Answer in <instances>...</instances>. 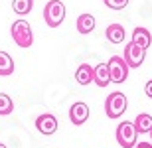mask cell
<instances>
[{
  "instance_id": "6da1fadb",
  "label": "cell",
  "mask_w": 152,
  "mask_h": 148,
  "mask_svg": "<svg viewBox=\"0 0 152 148\" xmlns=\"http://www.w3.org/2000/svg\"><path fill=\"white\" fill-rule=\"evenodd\" d=\"M10 32H12V40L18 47H30L34 44V32H32V28L26 20H16L12 24Z\"/></svg>"
},
{
  "instance_id": "7a4b0ae2",
  "label": "cell",
  "mask_w": 152,
  "mask_h": 148,
  "mask_svg": "<svg viewBox=\"0 0 152 148\" xmlns=\"http://www.w3.org/2000/svg\"><path fill=\"white\" fill-rule=\"evenodd\" d=\"M129 107V101H126V95H123L121 91H115L111 93L105 101V113H107L109 119H118L123 117L124 111Z\"/></svg>"
},
{
  "instance_id": "3957f363",
  "label": "cell",
  "mask_w": 152,
  "mask_h": 148,
  "mask_svg": "<svg viewBox=\"0 0 152 148\" xmlns=\"http://www.w3.org/2000/svg\"><path fill=\"white\" fill-rule=\"evenodd\" d=\"M136 138H138V131H136L134 122L124 120L117 126V142L123 148H136Z\"/></svg>"
},
{
  "instance_id": "277c9868",
  "label": "cell",
  "mask_w": 152,
  "mask_h": 148,
  "mask_svg": "<svg viewBox=\"0 0 152 148\" xmlns=\"http://www.w3.org/2000/svg\"><path fill=\"white\" fill-rule=\"evenodd\" d=\"M44 18L50 28H57L65 20V6L61 0H50L44 8Z\"/></svg>"
},
{
  "instance_id": "5b68a950",
  "label": "cell",
  "mask_w": 152,
  "mask_h": 148,
  "mask_svg": "<svg viewBox=\"0 0 152 148\" xmlns=\"http://www.w3.org/2000/svg\"><path fill=\"white\" fill-rule=\"evenodd\" d=\"M109 71H111V81L113 83H124L129 77V63L124 61V57L113 55L109 59Z\"/></svg>"
},
{
  "instance_id": "8992f818",
  "label": "cell",
  "mask_w": 152,
  "mask_h": 148,
  "mask_svg": "<svg viewBox=\"0 0 152 148\" xmlns=\"http://www.w3.org/2000/svg\"><path fill=\"white\" fill-rule=\"evenodd\" d=\"M124 61L129 63V67H140L142 63H144V57H146V50H142V47L134 46L132 42H129L126 46H124Z\"/></svg>"
},
{
  "instance_id": "52a82bcc",
  "label": "cell",
  "mask_w": 152,
  "mask_h": 148,
  "mask_svg": "<svg viewBox=\"0 0 152 148\" xmlns=\"http://www.w3.org/2000/svg\"><path fill=\"white\" fill-rule=\"evenodd\" d=\"M36 128H38L42 134L50 136V134H53V132L57 131V119H56L51 113L39 114L38 119H36Z\"/></svg>"
},
{
  "instance_id": "ba28073f",
  "label": "cell",
  "mask_w": 152,
  "mask_h": 148,
  "mask_svg": "<svg viewBox=\"0 0 152 148\" xmlns=\"http://www.w3.org/2000/svg\"><path fill=\"white\" fill-rule=\"evenodd\" d=\"M87 119H89V107L81 101L73 103L71 109H69V120H71L75 126H79V125H83Z\"/></svg>"
},
{
  "instance_id": "9c48e42d",
  "label": "cell",
  "mask_w": 152,
  "mask_h": 148,
  "mask_svg": "<svg viewBox=\"0 0 152 148\" xmlns=\"http://www.w3.org/2000/svg\"><path fill=\"white\" fill-rule=\"evenodd\" d=\"M75 79L79 85H89L91 81H95V67L91 63H81L75 71Z\"/></svg>"
},
{
  "instance_id": "30bf717a",
  "label": "cell",
  "mask_w": 152,
  "mask_h": 148,
  "mask_svg": "<svg viewBox=\"0 0 152 148\" xmlns=\"http://www.w3.org/2000/svg\"><path fill=\"white\" fill-rule=\"evenodd\" d=\"M132 44L134 46H138V47H142V50H148L150 47V44H152V34L148 32L146 28H134V32H132Z\"/></svg>"
},
{
  "instance_id": "8fae6325",
  "label": "cell",
  "mask_w": 152,
  "mask_h": 148,
  "mask_svg": "<svg viewBox=\"0 0 152 148\" xmlns=\"http://www.w3.org/2000/svg\"><path fill=\"white\" fill-rule=\"evenodd\" d=\"M95 83L97 87H107L111 81V71H109V63H99L95 65Z\"/></svg>"
},
{
  "instance_id": "7c38bea8",
  "label": "cell",
  "mask_w": 152,
  "mask_h": 148,
  "mask_svg": "<svg viewBox=\"0 0 152 148\" xmlns=\"http://www.w3.org/2000/svg\"><path fill=\"white\" fill-rule=\"evenodd\" d=\"M105 36L111 44H123L124 42V28L121 24H109L105 30Z\"/></svg>"
},
{
  "instance_id": "4fadbf2b",
  "label": "cell",
  "mask_w": 152,
  "mask_h": 148,
  "mask_svg": "<svg viewBox=\"0 0 152 148\" xmlns=\"http://www.w3.org/2000/svg\"><path fill=\"white\" fill-rule=\"evenodd\" d=\"M134 126L136 131H138V134H150L152 132V117L148 113H138L134 119Z\"/></svg>"
},
{
  "instance_id": "5bb4252c",
  "label": "cell",
  "mask_w": 152,
  "mask_h": 148,
  "mask_svg": "<svg viewBox=\"0 0 152 148\" xmlns=\"http://www.w3.org/2000/svg\"><path fill=\"white\" fill-rule=\"evenodd\" d=\"M77 32L79 34H89L95 30V16H91V14H81L77 18Z\"/></svg>"
},
{
  "instance_id": "9a60e30c",
  "label": "cell",
  "mask_w": 152,
  "mask_h": 148,
  "mask_svg": "<svg viewBox=\"0 0 152 148\" xmlns=\"http://www.w3.org/2000/svg\"><path fill=\"white\" fill-rule=\"evenodd\" d=\"M12 73H14V59L10 57V53L0 51V77H6Z\"/></svg>"
},
{
  "instance_id": "2e32d148",
  "label": "cell",
  "mask_w": 152,
  "mask_h": 148,
  "mask_svg": "<svg viewBox=\"0 0 152 148\" xmlns=\"http://www.w3.org/2000/svg\"><path fill=\"white\" fill-rule=\"evenodd\" d=\"M12 8L18 16H26L34 8V0H12Z\"/></svg>"
},
{
  "instance_id": "e0dca14e",
  "label": "cell",
  "mask_w": 152,
  "mask_h": 148,
  "mask_svg": "<svg viewBox=\"0 0 152 148\" xmlns=\"http://www.w3.org/2000/svg\"><path fill=\"white\" fill-rule=\"evenodd\" d=\"M14 111V101L10 99V95L0 93V117H6Z\"/></svg>"
},
{
  "instance_id": "ac0fdd59",
  "label": "cell",
  "mask_w": 152,
  "mask_h": 148,
  "mask_svg": "<svg viewBox=\"0 0 152 148\" xmlns=\"http://www.w3.org/2000/svg\"><path fill=\"white\" fill-rule=\"evenodd\" d=\"M103 2H105L111 10H123V8H126V4H129V0H103Z\"/></svg>"
},
{
  "instance_id": "d6986e66",
  "label": "cell",
  "mask_w": 152,
  "mask_h": 148,
  "mask_svg": "<svg viewBox=\"0 0 152 148\" xmlns=\"http://www.w3.org/2000/svg\"><path fill=\"white\" fill-rule=\"evenodd\" d=\"M144 93H146V97L152 99V79L146 81V85H144Z\"/></svg>"
},
{
  "instance_id": "ffe728a7",
  "label": "cell",
  "mask_w": 152,
  "mask_h": 148,
  "mask_svg": "<svg viewBox=\"0 0 152 148\" xmlns=\"http://www.w3.org/2000/svg\"><path fill=\"white\" fill-rule=\"evenodd\" d=\"M136 148H152V142H138Z\"/></svg>"
},
{
  "instance_id": "44dd1931",
  "label": "cell",
  "mask_w": 152,
  "mask_h": 148,
  "mask_svg": "<svg viewBox=\"0 0 152 148\" xmlns=\"http://www.w3.org/2000/svg\"><path fill=\"white\" fill-rule=\"evenodd\" d=\"M0 148H8V146H6V144H2V142H0Z\"/></svg>"
},
{
  "instance_id": "7402d4cb",
  "label": "cell",
  "mask_w": 152,
  "mask_h": 148,
  "mask_svg": "<svg viewBox=\"0 0 152 148\" xmlns=\"http://www.w3.org/2000/svg\"><path fill=\"white\" fill-rule=\"evenodd\" d=\"M150 138H152V132H150Z\"/></svg>"
}]
</instances>
